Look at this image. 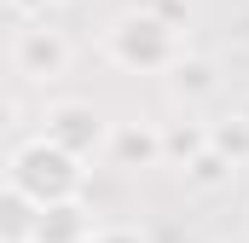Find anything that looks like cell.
<instances>
[{
  "label": "cell",
  "mask_w": 249,
  "mask_h": 243,
  "mask_svg": "<svg viewBox=\"0 0 249 243\" xmlns=\"http://www.w3.org/2000/svg\"><path fill=\"white\" fill-rule=\"evenodd\" d=\"M105 151H110L116 168H157L162 162V133L151 122H122V127H110Z\"/></svg>",
  "instance_id": "5"
},
{
  "label": "cell",
  "mask_w": 249,
  "mask_h": 243,
  "mask_svg": "<svg viewBox=\"0 0 249 243\" xmlns=\"http://www.w3.org/2000/svg\"><path fill=\"white\" fill-rule=\"evenodd\" d=\"M209 151L226 156L232 168H249V122H238V116L209 122Z\"/></svg>",
  "instance_id": "10"
},
{
  "label": "cell",
  "mask_w": 249,
  "mask_h": 243,
  "mask_svg": "<svg viewBox=\"0 0 249 243\" xmlns=\"http://www.w3.org/2000/svg\"><path fill=\"white\" fill-rule=\"evenodd\" d=\"M151 17H162L168 29H186V0H145Z\"/></svg>",
  "instance_id": "12"
},
{
  "label": "cell",
  "mask_w": 249,
  "mask_h": 243,
  "mask_svg": "<svg viewBox=\"0 0 249 243\" xmlns=\"http://www.w3.org/2000/svg\"><path fill=\"white\" fill-rule=\"evenodd\" d=\"M12 64H18V75H29V81H58L64 69H70V41H64V29H47V23L18 29Z\"/></svg>",
  "instance_id": "4"
},
{
  "label": "cell",
  "mask_w": 249,
  "mask_h": 243,
  "mask_svg": "<svg viewBox=\"0 0 249 243\" xmlns=\"http://www.w3.org/2000/svg\"><path fill=\"white\" fill-rule=\"evenodd\" d=\"M226 180H232V162L214 156V151H197V156L186 162V185L191 191H220Z\"/></svg>",
  "instance_id": "11"
},
{
  "label": "cell",
  "mask_w": 249,
  "mask_h": 243,
  "mask_svg": "<svg viewBox=\"0 0 249 243\" xmlns=\"http://www.w3.org/2000/svg\"><path fill=\"white\" fill-rule=\"evenodd\" d=\"M12 122H18V104H12V99H6V93H0V139H6V133H12Z\"/></svg>",
  "instance_id": "15"
},
{
  "label": "cell",
  "mask_w": 249,
  "mask_h": 243,
  "mask_svg": "<svg viewBox=\"0 0 249 243\" xmlns=\"http://www.w3.org/2000/svg\"><path fill=\"white\" fill-rule=\"evenodd\" d=\"M81 180H87V168L75 156H64L58 145H47V139H29V145L12 151V191H23L35 208L75 203L81 197Z\"/></svg>",
  "instance_id": "1"
},
{
  "label": "cell",
  "mask_w": 249,
  "mask_h": 243,
  "mask_svg": "<svg viewBox=\"0 0 249 243\" xmlns=\"http://www.w3.org/2000/svg\"><path fill=\"white\" fill-rule=\"evenodd\" d=\"M168 87H174V99H186V104H197V99H209L214 87H220V75H214V64L209 58H174V69H168Z\"/></svg>",
  "instance_id": "7"
},
{
  "label": "cell",
  "mask_w": 249,
  "mask_h": 243,
  "mask_svg": "<svg viewBox=\"0 0 249 243\" xmlns=\"http://www.w3.org/2000/svg\"><path fill=\"white\" fill-rule=\"evenodd\" d=\"M87 243H145V238H139L133 226H99V232H93Z\"/></svg>",
  "instance_id": "14"
},
{
  "label": "cell",
  "mask_w": 249,
  "mask_h": 243,
  "mask_svg": "<svg viewBox=\"0 0 249 243\" xmlns=\"http://www.w3.org/2000/svg\"><path fill=\"white\" fill-rule=\"evenodd\" d=\"M157 133H162V162L186 168L197 151H209V127L203 122H174V127H157Z\"/></svg>",
  "instance_id": "9"
},
{
  "label": "cell",
  "mask_w": 249,
  "mask_h": 243,
  "mask_svg": "<svg viewBox=\"0 0 249 243\" xmlns=\"http://www.w3.org/2000/svg\"><path fill=\"white\" fill-rule=\"evenodd\" d=\"M35 214H41V208H35L23 191L6 185V191H0V243H29L35 238Z\"/></svg>",
  "instance_id": "8"
},
{
  "label": "cell",
  "mask_w": 249,
  "mask_h": 243,
  "mask_svg": "<svg viewBox=\"0 0 249 243\" xmlns=\"http://www.w3.org/2000/svg\"><path fill=\"white\" fill-rule=\"evenodd\" d=\"M6 6H12L18 17H29V23H41V17H47V12H53L58 0H6Z\"/></svg>",
  "instance_id": "13"
},
{
  "label": "cell",
  "mask_w": 249,
  "mask_h": 243,
  "mask_svg": "<svg viewBox=\"0 0 249 243\" xmlns=\"http://www.w3.org/2000/svg\"><path fill=\"white\" fill-rule=\"evenodd\" d=\"M47 145H58L64 156H75V162H87V156H99L105 151V139H110V122L99 116L87 99H64L47 110V133H41Z\"/></svg>",
  "instance_id": "3"
},
{
  "label": "cell",
  "mask_w": 249,
  "mask_h": 243,
  "mask_svg": "<svg viewBox=\"0 0 249 243\" xmlns=\"http://www.w3.org/2000/svg\"><path fill=\"white\" fill-rule=\"evenodd\" d=\"M232 116H238V122H249V99H238V110H232Z\"/></svg>",
  "instance_id": "16"
},
{
  "label": "cell",
  "mask_w": 249,
  "mask_h": 243,
  "mask_svg": "<svg viewBox=\"0 0 249 243\" xmlns=\"http://www.w3.org/2000/svg\"><path fill=\"white\" fill-rule=\"evenodd\" d=\"M105 52H110V64H122L133 75H151V69L168 75L174 58H180V29H168L162 17H151V12L139 6V12H122V17L110 23Z\"/></svg>",
  "instance_id": "2"
},
{
  "label": "cell",
  "mask_w": 249,
  "mask_h": 243,
  "mask_svg": "<svg viewBox=\"0 0 249 243\" xmlns=\"http://www.w3.org/2000/svg\"><path fill=\"white\" fill-rule=\"evenodd\" d=\"M93 232H99V226H93L87 203L75 197V203H53V208H41V214H35V238H29V243H87Z\"/></svg>",
  "instance_id": "6"
}]
</instances>
